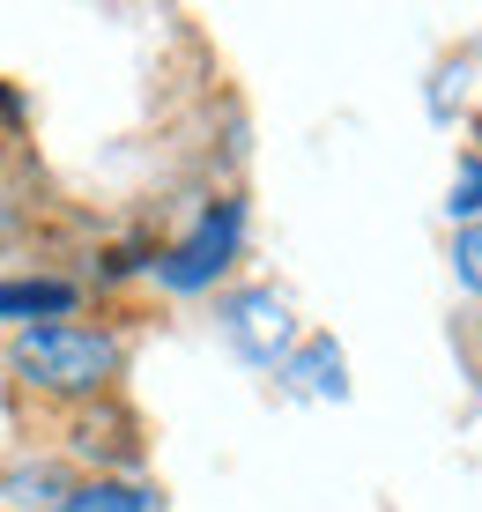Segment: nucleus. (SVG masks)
<instances>
[{"mask_svg": "<svg viewBox=\"0 0 482 512\" xmlns=\"http://www.w3.org/2000/svg\"><path fill=\"white\" fill-rule=\"evenodd\" d=\"M223 320H230V342H238L253 364H275V357H290V342H297V327H290V305H282L275 290H238V297L223 305Z\"/></svg>", "mask_w": 482, "mask_h": 512, "instance_id": "4", "label": "nucleus"}, {"mask_svg": "<svg viewBox=\"0 0 482 512\" xmlns=\"http://www.w3.org/2000/svg\"><path fill=\"white\" fill-rule=\"evenodd\" d=\"M460 334H468V357H475V372H482V305L460 320Z\"/></svg>", "mask_w": 482, "mask_h": 512, "instance_id": "10", "label": "nucleus"}, {"mask_svg": "<svg viewBox=\"0 0 482 512\" xmlns=\"http://www.w3.org/2000/svg\"><path fill=\"white\" fill-rule=\"evenodd\" d=\"M67 446H75L82 461H97V475L104 468H134L141 461V423L104 394V401H89V409H67Z\"/></svg>", "mask_w": 482, "mask_h": 512, "instance_id": "3", "label": "nucleus"}, {"mask_svg": "<svg viewBox=\"0 0 482 512\" xmlns=\"http://www.w3.org/2000/svg\"><path fill=\"white\" fill-rule=\"evenodd\" d=\"M453 275H460V290L482 297V223H460L453 231Z\"/></svg>", "mask_w": 482, "mask_h": 512, "instance_id": "8", "label": "nucleus"}, {"mask_svg": "<svg viewBox=\"0 0 482 512\" xmlns=\"http://www.w3.org/2000/svg\"><path fill=\"white\" fill-rule=\"evenodd\" d=\"M8 372L23 394H38L45 409H89L104 401L127 372V342L112 327H89V320H38V327H15L8 334Z\"/></svg>", "mask_w": 482, "mask_h": 512, "instance_id": "1", "label": "nucleus"}, {"mask_svg": "<svg viewBox=\"0 0 482 512\" xmlns=\"http://www.w3.org/2000/svg\"><path fill=\"white\" fill-rule=\"evenodd\" d=\"M305 372H312L319 394H342V349H334V342H312V349H305Z\"/></svg>", "mask_w": 482, "mask_h": 512, "instance_id": "9", "label": "nucleus"}, {"mask_svg": "<svg viewBox=\"0 0 482 512\" xmlns=\"http://www.w3.org/2000/svg\"><path fill=\"white\" fill-rule=\"evenodd\" d=\"M75 305H82V282H67V275H0V327L67 320Z\"/></svg>", "mask_w": 482, "mask_h": 512, "instance_id": "5", "label": "nucleus"}, {"mask_svg": "<svg viewBox=\"0 0 482 512\" xmlns=\"http://www.w3.org/2000/svg\"><path fill=\"white\" fill-rule=\"evenodd\" d=\"M60 512H156V490L141 483H119V475H89V483L67 490Z\"/></svg>", "mask_w": 482, "mask_h": 512, "instance_id": "6", "label": "nucleus"}, {"mask_svg": "<svg viewBox=\"0 0 482 512\" xmlns=\"http://www.w3.org/2000/svg\"><path fill=\"white\" fill-rule=\"evenodd\" d=\"M445 216H460V223H482V156H468V164H460L453 193H445Z\"/></svg>", "mask_w": 482, "mask_h": 512, "instance_id": "7", "label": "nucleus"}, {"mask_svg": "<svg viewBox=\"0 0 482 512\" xmlns=\"http://www.w3.org/2000/svg\"><path fill=\"white\" fill-rule=\"evenodd\" d=\"M238 238H245V201H208L201 216H193V231L178 238V245H164V253L149 260V275L164 282V290H208L230 260H238Z\"/></svg>", "mask_w": 482, "mask_h": 512, "instance_id": "2", "label": "nucleus"}]
</instances>
